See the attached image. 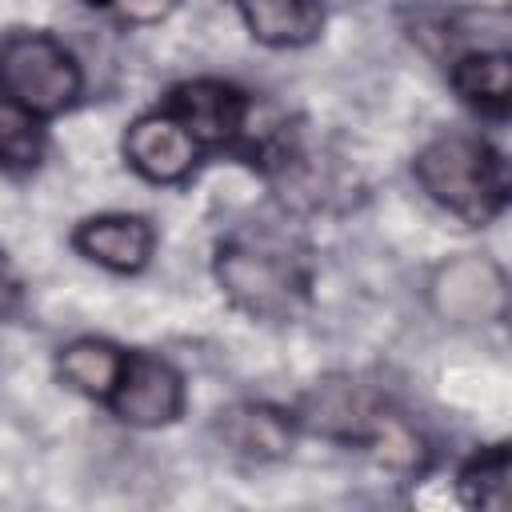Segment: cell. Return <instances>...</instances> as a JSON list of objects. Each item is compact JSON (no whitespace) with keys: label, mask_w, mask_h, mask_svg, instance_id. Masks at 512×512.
Masks as SVG:
<instances>
[{"label":"cell","mask_w":512,"mask_h":512,"mask_svg":"<svg viewBox=\"0 0 512 512\" xmlns=\"http://www.w3.org/2000/svg\"><path fill=\"white\" fill-rule=\"evenodd\" d=\"M40 152H44L40 116H32L28 108H20L16 100L0 92V168L4 172L36 168Z\"/></svg>","instance_id":"cell-14"},{"label":"cell","mask_w":512,"mask_h":512,"mask_svg":"<svg viewBox=\"0 0 512 512\" xmlns=\"http://www.w3.org/2000/svg\"><path fill=\"white\" fill-rule=\"evenodd\" d=\"M16 276H12V268H8V260H4V252H0V316L16 304Z\"/></svg>","instance_id":"cell-17"},{"label":"cell","mask_w":512,"mask_h":512,"mask_svg":"<svg viewBox=\"0 0 512 512\" xmlns=\"http://www.w3.org/2000/svg\"><path fill=\"white\" fill-rule=\"evenodd\" d=\"M168 116H176L196 144H232L248 132L252 104L224 80H188L168 92Z\"/></svg>","instance_id":"cell-7"},{"label":"cell","mask_w":512,"mask_h":512,"mask_svg":"<svg viewBox=\"0 0 512 512\" xmlns=\"http://www.w3.org/2000/svg\"><path fill=\"white\" fill-rule=\"evenodd\" d=\"M0 92L32 116H56L80 96V68L56 36L12 32L0 44Z\"/></svg>","instance_id":"cell-3"},{"label":"cell","mask_w":512,"mask_h":512,"mask_svg":"<svg viewBox=\"0 0 512 512\" xmlns=\"http://www.w3.org/2000/svg\"><path fill=\"white\" fill-rule=\"evenodd\" d=\"M460 496L472 508H488V512L508 508V448L504 444H492L488 452H480L464 464Z\"/></svg>","instance_id":"cell-15"},{"label":"cell","mask_w":512,"mask_h":512,"mask_svg":"<svg viewBox=\"0 0 512 512\" xmlns=\"http://www.w3.org/2000/svg\"><path fill=\"white\" fill-rule=\"evenodd\" d=\"M248 32L272 48L312 44L324 28V0H236Z\"/></svg>","instance_id":"cell-11"},{"label":"cell","mask_w":512,"mask_h":512,"mask_svg":"<svg viewBox=\"0 0 512 512\" xmlns=\"http://www.w3.org/2000/svg\"><path fill=\"white\" fill-rule=\"evenodd\" d=\"M412 172L440 208L468 224H488L508 200L504 156L488 140L468 132H448L424 144Z\"/></svg>","instance_id":"cell-2"},{"label":"cell","mask_w":512,"mask_h":512,"mask_svg":"<svg viewBox=\"0 0 512 512\" xmlns=\"http://www.w3.org/2000/svg\"><path fill=\"white\" fill-rule=\"evenodd\" d=\"M124 156L128 164L152 180V184H176L196 168L200 144L192 140V132L168 116V112H148L140 120L128 124L124 132Z\"/></svg>","instance_id":"cell-8"},{"label":"cell","mask_w":512,"mask_h":512,"mask_svg":"<svg viewBox=\"0 0 512 512\" xmlns=\"http://www.w3.org/2000/svg\"><path fill=\"white\" fill-rule=\"evenodd\" d=\"M108 4H112L116 16L128 20V24H160V20H168L172 8H176V0H108Z\"/></svg>","instance_id":"cell-16"},{"label":"cell","mask_w":512,"mask_h":512,"mask_svg":"<svg viewBox=\"0 0 512 512\" xmlns=\"http://www.w3.org/2000/svg\"><path fill=\"white\" fill-rule=\"evenodd\" d=\"M216 280L224 296L252 320H292L308 304V260L296 240L272 228H240L216 248Z\"/></svg>","instance_id":"cell-1"},{"label":"cell","mask_w":512,"mask_h":512,"mask_svg":"<svg viewBox=\"0 0 512 512\" xmlns=\"http://www.w3.org/2000/svg\"><path fill=\"white\" fill-rule=\"evenodd\" d=\"M124 360H128V352H120L116 344L96 340V336H84V340H72L68 348H60L56 368H60V376L76 392L108 400L112 388H116V380H120V372H124Z\"/></svg>","instance_id":"cell-13"},{"label":"cell","mask_w":512,"mask_h":512,"mask_svg":"<svg viewBox=\"0 0 512 512\" xmlns=\"http://www.w3.org/2000/svg\"><path fill=\"white\" fill-rule=\"evenodd\" d=\"M452 88L464 104L504 116L512 104V60L504 48H468L452 60Z\"/></svg>","instance_id":"cell-12"},{"label":"cell","mask_w":512,"mask_h":512,"mask_svg":"<svg viewBox=\"0 0 512 512\" xmlns=\"http://www.w3.org/2000/svg\"><path fill=\"white\" fill-rule=\"evenodd\" d=\"M72 244L80 248V256H88L100 268L112 272H140L152 256V224L144 216H128V212H112V216H92L76 228Z\"/></svg>","instance_id":"cell-9"},{"label":"cell","mask_w":512,"mask_h":512,"mask_svg":"<svg viewBox=\"0 0 512 512\" xmlns=\"http://www.w3.org/2000/svg\"><path fill=\"white\" fill-rule=\"evenodd\" d=\"M432 304L452 324H496L508 312V280L484 256H460L432 280Z\"/></svg>","instance_id":"cell-6"},{"label":"cell","mask_w":512,"mask_h":512,"mask_svg":"<svg viewBox=\"0 0 512 512\" xmlns=\"http://www.w3.org/2000/svg\"><path fill=\"white\" fill-rule=\"evenodd\" d=\"M92 4H96V0H92Z\"/></svg>","instance_id":"cell-18"},{"label":"cell","mask_w":512,"mask_h":512,"mask_svg":"<svg viewBox=\"0 0 512 512\" xmlns=\"http://www.w3.org/2000/svg\"><path fill=\"white\" fill-rule=\"evenodd\" d=\"M220 436L236 456L248 460H280L292 452L296 440V416L272 408V404H236L220 412Z\"/></svg>","instance_id":"cell-10"},{"label":"cell","mask_w":512,"mask_h":512,"mask_svg":"<svg viewBox=\"0 0 512 512\" xmlns=\"http://www.w3.org/2000/svg\"><path fill=\"white\" fill-rule=\"evenodd\" d=\"M108 404H112L116 420H124L132 428H164L184 408V380L168 360L132 352L124 360V372H120Z\"/></svg>","instance_id":"cell-5"},{"label":"cell","mask_w":512,"mask_h":512,"mask_svg":"<svg viewBox=\"0 0 512 512\" xmlns=\"http://www.w3.org/2000/svg\"><path fill=\"white\" fill-rule=\"evenodd\" d=\"M296 420L308 424L320 436H332V440L376 444V436L384 432V424L392 420V412L384 408V400L372 388H364V384H356L348 376H336V380L316 384L304 396Z\"/></svg>","instance_id":"cell-4"}]
</instances>
